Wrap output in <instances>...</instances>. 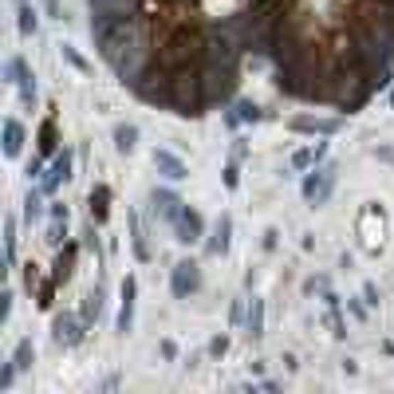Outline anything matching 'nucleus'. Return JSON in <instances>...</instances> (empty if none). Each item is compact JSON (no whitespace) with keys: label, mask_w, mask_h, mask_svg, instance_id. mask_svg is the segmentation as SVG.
<instances>
[{"label":"nucleus","mask_w":394,"mask_h":394,"mask_svg":"<svg viewBox=\"0 0 394 394\" xmlns=\"http://www.w3.org/2000/svg\"><path fill=\"white\" fill-rule=\"evenodd\" d=\"M355 233H359V245H363L367 252H378V249L386 245V217H383V209H378L375 201H367V206L359 209Z\"/></svg>","instance_id":"nucleus-1"},{"label":"nucleus","mask_w":394,"mask_h":394,"mask_svg":"<svg viewBox=\"0 0 394 394\" xmlns=\"http://www.w3.org/2000/svg\"><path fill=\"white\" fill-rule=\"evenodd\" d=\"M331 189H335V166H312L300 181L304 201H312V206H324L327 197H331Z\"/></svg>","instance_id":"nucleus-2"},{"label":"nucleus","mask_w":394,"mask_h":394,"mask_svg":"<svg viewBox=\"0 0 394 394\" xmlns=\"http://www.w3.org/2000/svg\"><path fill=\"white\" fill-rule=\"evenodd\" d=\"M170 288L178 300H189V296H197L201 292V265H197L193 257H181L178 265L170 268Z\"/></svg>","instance_id":"nucleus-3"},{"label":"nucleus","mask_w":394,"mask_h":394,"mask_svg":"<svg viewBox=\"0 0 394 394\" xmlns=\"http://www.w3.org/2000/svg\"><path fill=\"white\" fill-rule=\"evenodd\" d=\"M87 319L83 316H75V312H55L52 316V331H55V343H60V347H79V343L87 339Z\"/></svg>","instance_id":"nucleus-4"},{"label":"nucleus","mask_w":394,"mask_h":394,"mask_svg":"<svg viewBox=\"0 0 394 394\" xmlns=\"http://www.w3.org/2000/svg\"><path fill=\"white\" fill-rule=\"evenodd\" d=\"M170 229H174V240H178V245H201V240H206V221L189 206H181L178 221H174Z\"/></svg>","instance_id":"nucleus-5"},{"label":"nucleus","mask_w":394,"mask_h":394,"mask_svg":"<svg viewBox=\"0 0 394 394\" xmlns=\"http://www.w3.org/2000/svg\"><path fill=\"white\" fill-rule=\"evenodd\" d=\"M150 206H154V217H158V221L174 225V221H178V213H181V206H186V201H181V197L174 193V189L154 186V189H150Z\"/></svg>","instance_id":"nucleus-6"},{"label":"nucleus","mask_w":394,"mask_h":394,"mask_svg":"<svg viewBox=\"0 0 394 394\" xmlns=\"http://www.w3.org/2000/svg\"><path fill=\"white\" fill-rule=\"evenodd\" d=\"M229 245H233V213H221L213 221V233L206 237V252L209 257H225Z\"/></svg>","instance_id":"nucleus-7"},{"label":"nucleus","mask_w":394,"mask_h":394,"mask_svg":"<svg viewBox=\"0 0 394 394\" xmlns=\"http://www.w3.org/2000/svg\"><path fill=\"white\" fill-rule=\"evenodd\" d=\"M71 178H75V174H71V150H63V154L52 158V170L40 178V186H43V193H55V189L68 186Z\"/></svg>","instance_id":"nucleus-8"},{"label":"nucleus","mask_w":394,"mask_h":394,"mask_svg":"<svg viewBox=\"0 0 394 394\" xmlns=\"http://www.w3.org/2000/svg\"><path fill=\"white\" fill-rule=\"evenodd\" d=\"M150 158H154V170L162 174V178H170V181H181V178H189V166L181 162V158L174 154V150H166V146H158V150H154V154H150Z\"/></svg>","instance_id":"nucleus-9"},{"label":"nucleus","mask_w":394,"mask_h":394,"mask_svg":"<svg viewBox=\"0 0 394 394\" xmlns=\"http://www.w3.org/2000/svg\"><path fill=\"white\" fill-rule=\"evenodd\" d=\"M134 292H138V280H134V276H127L122 288H119V331L122 335L134 327Z\"/></svg>","instance_id":"nucleus-10"},{"label":"nucleus","mask_w":394,"mask_h":394,"mask_svg":"<svg viewBox=\"0 0 394 394\" xmlns=\"http://www.w3.org/2000/svg\"><path fill=\"white\" fill-rule=\"evenodd\" d=\"M288 127L296 130V134H335L339 130V119H312V115H296V119H288Z\"/></svg>","instance_id":"nucleus-11"},{"label":"nucleus","mask_w":394,"mask_h":394,"mask_svg":"<svg viewBox=\"0 0 394 394\" xmlns=\"http://www.w3.org/2000/svg\"><path fill=\"white\" fill-rule=\"evenodd\" d=\"M87 206H91V225H103L107 217H111V186L99 181V186L91 189V197H87Z\"/></svg>","instance_id":"nucleus-12"},{"label":"nucleus","mask_w":394,"mask_h":394,"mask_svg":"<svg viewBox=\"0 0 394 394\" xmlns=\"http://www.w3.org/2000/svg\"><path fill=\"white\" fill-rule=\"evenodd\" d=\"M75 252H79V245H63L60 249V257H55V265H52V280L55 284L71 280V272H75Z\"/></svg>","instance_id":"nucleus-13"},{"label":"nucleus","mask_w":394,"mask_h":394,"mask_svg":"<svg viewBox=\"0 0 394 394\" xmlns=\"http://www.w3.org/2000/svg\"><path fill=\"white\" fill-rule=\"evenodd\" d=\"M20 150H24V127H20V119H4V158H20Z\"/></svg>","instance_id":"nucleus-14"},{"label":"nucleus","mask_w":394,"mask_h":394,"mask_svg":"<svg viewBox=\"0 0 394 394\" xmlns=\"http://www.w3.org/2000/svg\"><path fill=\"white\" fill-rule=\"evenodd\" d=\"M245 331H249V339H252V343H260V335H265V300H260V296H252V300H249Z\"/></svg>","instance_id":"nucleus-15"},{"label":"nucleus","mask_w":394,"mask_h":394,"mask_svg":"<svg viewBox=\"0 0 394 394\" xmlns=\"http://www.w3.org/2000/svg\"><path fill=\"white\" fill-rule=\"evenodd\" d=\"M111 138H115V150H119V154H134V146H138V127H134V122H115Z\"/></svg>","instance_id":"nucleus-16"},{"label":"nucleus","mask_w":394,"mask_h":394,"mask_svg":"<svg viewBox=\"0 0 394 394\" xmlns=\"http://www.w3.org/2000/svg\"><path fill=\"white\" fill-rule=\"evenodd\" d=\"M240 9V0H201V12L209 20H233Z\"/></svg>","instance_id":"nucleus-17"},{"label":"nucleus","mask_w":394,"mask_h":394,"mask_svg":"<svg viewBox=\"0 0 394 394\" xmlns=\"http://www.w3.org/2000/svg\"><path fill=\"white\" fill-rule=\"evenodd\" d=\"M24 217L28 221H40L43 217V186L40 181H32V189L24 193Z\"/></svg>","instance_id":"nucleus-18"},{"label":"nucleus","mask_w":394,"mask_h":394,"mask_svg":"<svg viewBox=\"0 0 394 394\" xmlns=\"http://www.w3.org/2000/svg\"><path fill=\"white\" fill-rule=\"evenodd\" d=\"M16 24H20V36H36V28H40V20H36V9L28 4V0H16Z\"/></svg>","instance_id":"nucleus-19"},{"label":"nucleus","mask_w":394,"mask_h":394,"mask_svg":"<svg viewBox=\"0 0 394 394\" xmlns=\"http://www.w3.org/2000/svg\"><path fill=\"white\" fill-rule=\"evenodd\" d=\"M233 111H237V119H240V122H265V119H268L265 107L252 103V99H233Z\"/></svg>","instance_id":"nucleus-20"},{"label":"nucleus","mask_w":394,"mask_h":394,"mask_svg":"<svg viewBox=\"0 0 394 394\" xmlns=\"http://www.w3.org/2000/svg\"><path fill=\"white\" fill-rule=\"evenodd\" d=\"M55 146H60V138H55V115H48L40 127V154L43 158H55Z\"/></svg>","instance_id":"nucleus-21"},{"label":"nucleus","mask_w":394,"mask_h":394,"mask_svg":"<svg viewBox=\"0 0 394 394\" xmlns=\"http://www.w3.org/2000/svg\"><path fill=\"white\" fill-rule=\"evenodd\" d=\"M130 245H134V257L142 260H150L154 252H150V245H146V237H142V221H138V213H130Z\"/></svg>","instance_id":"nucleus-22"},{"label":"nucleus","mask_w":394,"mask_h":394,"mask_svg":"<svg viewBox=\"0 0 394 394\" xmlns=\"http://www.w3.org/2000/svg\"><path fill=\"white\" fill-rule=\"evenodd\" d=\"M99 308H103V284L87 292V304H83V312H79V316H83L87 324H95V319H99Z\"/></svg>","instance_id":"nucleus-23"},{"label":"nucleus","mask_w":394,"mask_h":394,"mask_svg":"<svg viewBox=\"0 0 394 394\" xmlns=\"http://www.w3.org/2000/svg\"><path fill=\"white\" fill-rule=\"evenodd\" d=\"M32 359H36V343L24 335V339L16 343V351H12V363H16L20 371H28V367H32Z\"/></svg>","instance_id":"nucleus-24"},{"label":"nucleus","mask_w":394,"mask_h":394,"mask_svg":"<svg viewBox=\"0 0 394 394\" xmlns=\"http://www.w3.org/2000/svg\"><path fill=\"white\" fill-rule=\"evenodd\" d=\"M4 260L16 265V217H4Z\"/></svg>","instance_id":"nucleus-25"},{"label":"nucleus","mask_w":394,"mask_h":394,"mask_svg":"<svg viewBox=\"0 0 394 394\" xmlns=\"http://www.w3.org/2000/svg\"><path fill=\"white\" fill-rule=\"evenodd\" d=\"M60 52H63V60H68V63H71V68H75V71H83V75H87V71H91V63H87L83 55H79L75 48H71V43H60Z\"/></svg>","instance_id":"nucleus-26"},{"label":"nucleus","mask_w":394,"mask_h":394,"mask_svg":"<svg viewBox=\"0 0 394 394\" xmlns=\"http://www.w3.org/2000/svg\"><path fill=\"white\" fill-rule=\"evenodd\" d=\"M240 186V158H229L225 162V189H237Z\"/></svg>","instance_id":"nucleus-27"},{"label":"nucleus","mask_w":394,"mask_h":394,"mask_svg":"<svg viewBox=\"0 0 394 394\" xmlns=\"http://www.w3.org/2000/svg\"><path fill=\"white\" fill-rule=\"evenodd\" d=\"M16 375H20V367H16V363H4V367H0V390H4V394H9L12 390V383H16Z\"/></svg>","instance_id":"nucleus-28"},{"label":"nucleus","mask_w":394,"mask_h":394,"mask_svg":"<svg viewBox=\"0 0 394 394\" xmlns=\"http://www.w3.org/2000/svg\"><path fill=\"white\" fill-rule=\"evenodd\" d=\"M225 351H229V335H213V339H209V355H213V359H225Z\"/></svg>","instance_id":"nucleus-29"},{"label":"nucleus","mask_w":394,"mask_h":394,"mask_svg":"<svg viewBox=\"0 0 394 394\" xmlns=\"http://www.w3.org/2000/svg\"><path fill=\"white\" fill-rule=\"evenodd\" d=\"M63 237H68V221H55V217H52V229H48V245H60Z\"/></svg>","instance_id":"nucleus-30"},{"label":"nucleus","mask_w":394,"mask_h":394,"mask_svg":"<svg viewBox=\"0 0 394 394\" xmlns=\"http://www.w3.org/2000/svg\"><path fill=\"white\" fill-rule=\"evenodd\" d=\"M304 292H319V296H327V292H331V280H327V276H312V280L304 284Z\"/></svg>","instance_id":"nucleus-31"},{"label":"nucleus","mask_w":394,"mask_h":394,"mask_svg":"<svg viewBox=\"0 0 394 394\" xmlns=\"http://www.w3.org/2000/svg\"><path fill=\"white\" fill-rule=\"evenodd\" d=\"M249 316V312H245V296H237V300H233V308H229V324L233 327H240V319Z\"/></svg>","instance_id":"nucleus-32"},{"label":"nucleus","mask_w":394,"mask_h":394,"mask_svg":"<svg viewBox=\"0 0 394 394\" xmlns=\"http://www.w3.org/2000/svg\"><path fill=\"white\" fill-rule=\"evenodd\" d=\"M24 288H28V292H32V288L40 292V288H43V280H40V265H28V272H24Z\"/></svg>","instance_id":"nucleus-33"},{"label":"nucleus","mask_w":394,"mask_h":394,"mask_svg":"<svg viewBox=\"0 0 394 394\" xmlns=\"http://www.w3.org/2000/svg\"><path fill=\"white\" fill-rule=\"evenodd\" d=\"M363 304H367V308H378V288L375 284H363Z\"/></svg>","instance_id":"nucleus-34"},{"label":"nucleus","mask_w":394,"mask_h":394,"mask_svg":"<svg viewBox=\"0 0 394 394\" xmlns=\"http://www.w3.org/2000/svg\"><path fill=\"white\" fill-rule=\"evenodd\" d=\"M276 237H280V229H265V240H260V245H265V252L276 249Z\"/></svg>","instance_id":"nucleus-35"},{"label":"nucleus","mask_w":394,"mask_h":394,"mask_svg":"<svg viewBox=\"0 0 394 394\" xmlns=\"http://www.w3.org/2000/svg\"><path fill=\"white\" fill-rule=\"evenodd\" d=\"M347 312H351V316L359 319V324H363V319H367V308H363L359 300H347Z\"/></svg>","instance_id":"nucleus-36"},{"label":"nucleus","mask_w":394,"mask_h":394,"mask_svg":"<svg viewBox=\"0 0 394 394\" xmlns=\"http://www.w3.org/2000/svg\"><path fill=\"white\" fill-rule=\"evenodd\" d=\"M158 351H162L166 359H178V347H174V339H162V343H158Z\"/></svg>","instance_id":"nucleus-37"},{"label":"nucleus","mask_w":394,"mask_h":394,"mask_svg":"<svg viewBox=\"0 0 394 394\" xmlns=\"http://www.w3.org/2000/svg\"><path fill=\"white\" fill-rule=\"evenodd\" d=\"M48 213H52L55 221H68V206H60V201H52V209H48Z\"/></svg>","instance_id":"nucleus-38"},{"label":"nucleus","mask_w":394,"mask_h":394,"mask_svg":"<svg viewBox=\"0 0 394 394\" xmlns=\"http://www.w3.org/2000/svg\"><path fill=\"white\" fill-rule=\"evenodd\" d=\"M43 9L52 12V20H63V16H60V0H43Z\"/></svg>","instance_id":"nucleus-39"},{"label":"nucleus","mask_w":394,"mask_h":394,"mask_svg":"<svg viewBox=\"0 0 394 394\" xmlns=\"http://www.w3.org/2000/svg\"><path fill=\"white\" fill-rule=\"evenodd\" d=\"M233 158H245V138H233Z\"/></svg>","instance_id":"nucleus-40"},{"label":"nucleus","mask_w":394,"mask_h":394,"mask_svg":"<svg viewBox=\"0 0 394 394\" xmlns=\"http://www.w3.org/2000/svg\"><path fill=\"white\" fill-rule=\"evenodd\" d=\"M390 107H394V91H390Z\"/></svg>","instance_id":"nucleus-41"}]
</instances>
